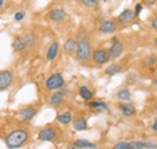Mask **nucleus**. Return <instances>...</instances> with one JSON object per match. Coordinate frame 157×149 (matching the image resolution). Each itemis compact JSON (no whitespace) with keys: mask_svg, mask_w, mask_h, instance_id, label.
<instances>
[{"mask_svg":"<svg viewBox=\"0 0 157 149\" xmlns=\"http://www.w3.org/2000/svg\"><path fill=\"white\" fill-rule=\"evenodd\" d=\"M101 0H82V4L88 6V7H93V6H97Z\"/></svg>","mask_w":157,"mask_h":149,"instance_id":"nucleus-27","label":"nucleus"},{"mask_svg":"<svg viewBox=\"0 0 157 149\" xmlns=\"http://www.w3.org/2000/svg\"><path fill=\"white\" fill-rule=\"evenodd\" d=\"M121 69H122V68H121L120 64H111V66H109V67L105 69V74L113 76V75H116L117 73H120Z\"/></svg>","mask_w":157,"mask_h":149,"instance_id":"nucleus-20","label":"nucleus"},{"mask_svg":"<svg viewBox=\"0 0 157 149\" xmlns=\"http://www.w3.org/2000/svg\"><path fill=\"white\" fill-rule=\"evenodd\" d=\"M134 18H136L134 10H131V9H126V10H123L117 17L118 22L122 23V24H128V23H131Z\"/></svg>","mask_w":157,"mask_h":149,"instance_id":"nucleus-7","label":"nucleus"},{"mask_svg":"<svg viewBox=\"0 0 157 149\" xmlns=\"http://www.w3.org/2000/svg\"><path fill=\"white\" fill-rule=\"evenodd\" d=\"M2 4H4V0H0V6H2Z\"/></svg>","mask_w":157,"mask_h":149,"instance_id":"nucleus-35","label":"nucleus"},{"mask_svg":"<svg viewBox=\"0 0 157 149\" xmlns=\"http://www.w3.org/2000/svg\"><path fill=\"white\" fill-rule=\"evenodd\" d=\"M12 47H13V50H15L16 52L23 51V50L27 47V45H25V42H24V39H23V38H16L15 41H13V44H12Z\"/></svg>","mask_w":157,"mask_h":149,"instance_id":"nucleus-17","label":"nucleus"},{"mask_svg":"<svg viewBox=\"0 0 157 149\" xmlns=\"http://www.w3.org/2000/svg\"><path fill=\"white\" fill-rule=\"evenodd\" d=\"M76 47H78V40L74 38H69L64 44V52L68 56H71L76 52Z\"/></svg>","mask_w":157,"mask_h":149,"instance_id":"nucleus-9","label":"nucleus"},{"mask_svg":"<svg viewBox=\"0 0 157 149\" xmlns=\"http://www.w3.org/2000/svg\"><path fill=\"white\" fill-rule=\"evenodd\" d=\"M156 72H157V70H156Z\"/></svg>","mask_w":157,"mask_h":149,"instance_id":"nucleus-39","label":"nucleus"},{"mask_svg":"<svg viewBox=\"0 0 157 149\" xmlns=\"http://www.w3.org/2000/svg\"><path fill=\"white\" fill-rule=\"evenodd\" d=\"M58 51H59V44L57 41H53L50 47L47 49V52H46V59L47 61H53L57 55H58Z\"/></svg>","mask_w":157,"mask_h":149,"instance_id":"nucleus-13","label":"nucleus"},{"mask_svg":"<svg viewBox=\"0 0 157 149\" xmlns=\"http://www.w3.org/2000/svg\"><path fill=\"white\" fill-rule=\"evenodd\" d=\"M23 18H24V12H23V11L16 12V15H15V19H16V21H22Z\"/></svg>","mask_w":157,"mask_h":149,"instance_id":"nucleus-30","label":"nucleus"},{"mask_svg":"<svg viewBox=\"0 0 157 149\" xmlns=\"http://www.w3.org/2000/svg\"><path fill=\"white\" fill-rule=\"evenodd\" d=\"M116 97H117L118 99L129 101V99L132 98V93L129 92V90H127V89H121L117 92V95H116Z\"/></svg>","mask_w":157,"mask_h":149,"instance_id":"nucleus-21","label":"nucleus"},{"mask_svg":"<svg viewBox=\"0 0 157 149\" xmlns=\"http://www.w3.org/2000/svg\"><path fill=\"white\" fill-rule=\"evenodd\" d=\"M76 147L78 148H94V144L93 143H91V142H88V141H86V139H78L75 143H74Z\"/></svg>","mask_w":157,"mask_h":149,"instance_id":"nucleus-22","label":"nucleus"},{"mask_svg":"<svg viewBox=\"0 0 157 149\" xmlns=\"http://www.w3.org/2000/svg\"><path fill=\"white\" fill-rule=\"evenodd\" d=\"M78 92H80V96H81L85 101H90V99L93 98V93H92V91H91L87 86H81L80 90H78Z\"/></svg>","mask_w":157,"mask_h":149,"instance_id":"nucleus-18","label":"nucleus"},{"mask_svg":"<svg viewBox=\"0 0 157 149\" xmlns=\"http://www.w3.org/2000/svg\"><path fill=\"white\" fill-rule=\"evenodd\" d=\"M71 119H73V115H71L70 112H64V113H62V114H58V115H57V121L60 123L62 125H68V124H70Z\"/></svg>","mask_w":157,"mask_h":149,"instance_id":"nucleus-15","label":"nucleus"},{"mask_svg":"<svg viewBox=\"0 0 157 149\" xmlns=\"http://www.w3.org/2000/svg\"><path fill=\"white\" fill-rule=\"evenodd\" d=\"M120 111L122 112L123 115H126V116H132V115H134L136 114V107L132 104V103H121L120 106Z\"/></svg>","mask_w":157,"mask_h":149,"instance_id":"nucleus-14","label":"nucleus"},{"mask_svg":"<svg viewBox=\"0 0 157 149\" xmlns=\"http://www.w3.org/2000/svg\"><path fill=\"white\" fill-rule=\"evenodd\" d=\"M50 18L55 22H62L67 18V12L60 7H55L50 11Z\"/></svg>","mask_w":157,"mask_h":149,"instance_id":"nucleus-10","label":"nucleus"},{"mask_svg":"<svg viewBox=\"0 0 157 149\" xmlns=\"http://www.w3.org/2000/svg\"><path fill=\"white\" fill-rule=\"evenodd\" d=\"M12 73L9 70H2L0 72V90H6L11 83H12Z\"/></svg>","mask_w":157,"mask_h":149,"instance_id":"nucleus-6","label":"nucleus"},{"mask_svg":"<svg viewBox=\"0 0 157 149\" xmlns=\"http://www.w3.org/2000/svg\"><path fill=\"white\" fill-rule=\"evenodd\" d=\"M67 149H80V148H78V147H76L75 144H73V146H70L69 148H67Z\"/></svg>","mask_w":157,"mask_h":149,"instance_id":"nucleus-34","label":"nucleus"},{"mask_svg":"<svg viewBox=\"0 0 157 149\" xmlns=\"http://www.w3.org/2000/svg\"><path fill=\"white\" fill-rule=\"evenodd\" d=\"M64 85V78L59 73H55V74L50 75L45 83V86L48 91H55V90H59L62 89Z\"/></svg>","mask_w":157,"mask_h":149,"instance_id":"nucleus-3","label":"nucleus"},{"mask_svg":"<svg viewBox=\"0 0 157 149\" xmlns=\"http://www.w3.org/2000/svg\"><path fill=\"white\" fill-rule=\"evenodd\" d=\"M151 129H152V131H155V132H157V118L154 120V123H152V126H151Z\"/></svg>","mask_w":157,"mask_h":149,"instance_id":"nucleus-33","label":"nucleus"},{"mask_svg":"<svg viewBox=\"0 0 157 149\" xmlns=\"http://www.w3.org/2000/svg\"><path fill=\"white\" fill-rule=\"evenodd\" d=\"M156 2V0H143V5H146V6H151Z\"/></svg>","mask_w":157,"mask_h":149,"instance_id":"nucleus-31","label":"nucleus"},{"mask_svg":"<svg viewBox=\"0 0 157 149\" xmlns=\"http://www.w3.org/2000/svg\"><path fill=\"white\" fill-rule=\"evenodd\" d=\"M29 135L28 132L24 130H16L12 131L7 137H6V146L9 149H17L22 147L27 139H28Z\"/></svg>","mask_w":157,"mask_h":149,"instance_id":"nucleus-1","label":"nucleus"},{"mask_svg":"<svg viewBox=\"0 0 157 149\" xmlns=\"http://www.w3.org/2000/svg\"><path fill=\"white\" fill-rule=\"evenodd\" d=\"M73 126L76 131H83L87 129V121H86L85 118H78V119L74 120Z\"/></svg>","mask_w":157,"mask_h":149,"instance_id":"nucleus-16","label":"nucleus"},{"mask_svg":"<svg viewBox=\"0 0 157 149\" xmlns=\"http://www.w3.org/2000/svg\"><path fill=\"white\" fill-rule=\"evenodd\" d=\"M76 57L78 61L86 62L91 57V45L85 37H80L78 39V47H76Z\"/></svg>","mask_w":157,"mask_h":149,"instance_id":"nucleus-2","label":"nucleus"},{"mask_svg":"<svg viewBox=\"0 0 157 149\" xmlns=\"http://www.w3.org/2000/svg\"><path fill=\"white\" fill-rule=\"evenodd\" d=\"M62 101H63V93L62 92H55L51 96V98H50V103H51L53 107L59 106V104L62 103Z\"/></svg>","mask_w":157,"mask_h":149,"instance_id":"nucleus-19","label":"nucleus"},{"mask_svg":"<svg viewBox=\"0 0 157 149\" xmlns=\"http://www.w3.org/2000/svg\"><path fill=\"white\" fill-rule=\"evenodd\" d=\"M123 50H124L123 44L115 38V39L113 40V42H111L110 49H109V55H110L111 58H118V57L123 54Z\"/></svg>","mask_w":157,"mask_h":149,"instance_id":"nucleus-4","label":"nucleus"},{"mask_svg":"<svg viewBox=\"0 0 157 149\" xmlns=\"http://www.w3.org/2000/svg\"><path fill=\"white\" fill-rule=\"evenodd\" d=\"M143 9H144V5H143L141 2H138L137 5H136V7H134V14H136V17H138V16L141 14Z\"/></svg>","mask_w":157,"mask_h":149,"instance_id":"nucleus-29","label":"nucleus"},{"mask_svg":"<svg viewBox=\"0 0 157 149\" xmlns=\"http://www.w3.org/2000/svg\"><path fill=\"white\" fill-rule=\"evenodd\" d=\"M157 61V57L155 55H151V56H147L144 58V63H145V66H147V67H150V66H154L155 63H156Z\"/></svg>","mask_w":157,"mask_h":149,"instance_id":"nucleus-25","label":"nucleus"},{"mask_svg":"<svg viewBox=\"0 0 157 149\" xmlns=\"http://www.w3.org/2000/svg\"><path fill=\"white\" fill-rule=\"evenodd\" d=\"M35 114H36V109H35L34 107H25V108H23L22 111H20L18 118H20V120H22V121H28V120H30Z\"/></svg>","mask_w":157,"mask_h":149,"instance_id":"nucleus-11","label":"nucleus"},{"mask_svg":"<svg viewBox=\"0 0 157 149\" xmlns=\"http://www.w3.org/2000/svg\"><path fill=\"white\" fill-rule=\"evenodd\" d=\"M99 30L104 34H110V33H114L117 30V26L114 21L111 19H106V21H103L101 24L99 26Z\"/></svg>","mask_w":157,"mask_h":149,"instance_id":"nucleus-8","label":"nucleus"},{"mask_svg":"<svg viewBox=\"0 0 157 149\" xmlns=\"http://www.w3.org/2000/svg\"><path fill=\"white\" fill-rule=\"evenodd\" d=\"M92 149H96V148H92Z\"/></svg>","mask_w":157,"mask_h":149,"instance_id":"nucleus-38","label":"nucleus"},{"mask_svg":"<svg viewBox=\"0 0 157 149\" xmlns=\"http://www.w3.org/2000/svg\"><path fill=\"white\" fill-rule=\"evenodd\" d=\"M23 39H24V42H25L27 47H32L35 44V37L33 34H28V35H25Z\"/></svg>","mask_w":157,"mask_h":149,"instance_id":"nucleus-24","label":"nucleus"},{"mask_svg":"<svg viewBox=\"0 0 157 149\" xmlns=\"http://www.w3.org/2000/svg\"><path fill=\"white\" fill-rule=\"evenodd\" d=\"M151 26H152V28H154V29H156V30H157V16L154 19H152V22H151Z\"/></svg>","mask_w":157,"mask_h":149,"instance_id":"nucleus-32","label":"nucleus"},{"mask_svg":"<svg viewBox=\"0 0 157 149\" xmlns=\"http://www.w3.org/2000/svg\"><path fill=\"white\" fill-rule=\"evenodd\" d=\"M90 107H91V108H99V109H104V111H106V109H108V106H106L104 102H101V101H94V102H91V103H90Z\"/></svg>","mask_w":157,"mask_h":149,"instance_id":"nucleus-23","label":"nucleus"},{"mask_svg":"<svg viewBox=\"0 0 157 149\" xmlns=\"http://www.w3.org/2000/svg\"><path fill=\"white\" fill-rule=\"evenodd\" d=\"M155 86H156V89H157V81H156V84H155Z\"/></svg>","mask_w":157,"mask_h":149,"instance_id":"nucleus-37","label":"nucleus"},{"mask_svg":"<svg viewBox=\"0 0 157 149\" xmlns=\"http://www.w3.org/2000/svg\"><path fill=\"white\" fill-rule=\"evenodd\" d=\"M145 149H157V142L155 141H144Z\"/></svg>","mask_w":157,"mask_h":149,"instance_id":"nucleus-28","label":"nucleus"},{"mask_svg":"<svg viewBox=\"0 0 157 149\" xmlns=\"http://www.w3.org/2000/svg\"><path fill=\"white\" fill-rule=\"evenodd\" d=\"M114 149H133L128 142H118L114 146Z\"/></svg>","mask_w":157,"mask_h":149,"instance_id":"nucleus-26","label":"nucleus"},{"mask_svg":"<svg viewBox=\"0 0 157 149\" xmlns=\"http://www.w3.org/2000/svg\"><path fill=\"white\" fill-rule=\"evenodd\" d=\"M56 137V130L53 127H46L39 132L40 141H52Z\"/></svg>","mask_w":157,"mask_h":149,"instance_id":"nucleus-12","label":"nucleus"},{"mask_svg":"<svg viewBox=\"0 0 157 149\" xmlns=\"http://www.w3.org/2000/svg\"><path fill=\"white\" fill-rule=\"evenodd\" d=\"M155 42H156V45H157V38H156V40H155Z\"/></svg>","mask_w":157,"mask_h":149,"instance_id":"nucleus-36","label":"nucleus"},{"mask_svg":"<svg viewBox=\"0 0 157 149\" xmlns=\"http://www.w3.org/2000/svg\"><path fill=\"white\" fill-rule=\"evenodd\" d=\"M110 55H109V51L106 50H103V49H98L93 52V61L98 64H105L110 61Z\"/></svg>","mask_w":157,"mask_h":149,"instance_id":"nucleus-5","label":"nucleus"}]
</instances>
